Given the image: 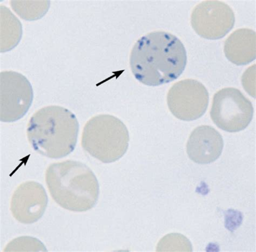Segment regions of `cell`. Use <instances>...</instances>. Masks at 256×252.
Returning <instances> with one entry per match:
<instances>
[{
	"label": "cell",
	"instance_id": "cell-3",
	"mask_svg": "<svg viewBox=\"0 0 256 252\" xmlns=\"http://www.w3.org/2000/svg\"><path fill=\"white\" fill-rule=\"evenodd\" d=\"M46 182L53 200L66 210L85 212L98 200L96 176L82 162L67 160L53 163L46 170Z\"/></svg>",
	"mask_w": 256,
	"mask_h": 252
},
{
	"label": "cell",
	"instance_id": "cell-11",
	"mask_svg": "<svg viewBox=\"0 0 256 252\" xmlns=\"http://www.w3.org/2000/svg\"><path fill=\"white\" fill-rule=\"evenodd\" d=\"M256 35L252 30L242 28L234 31L226 40L224 52L226 58L237 66H244L256 59Z\"/></svg>",
	"mask_w": 256,
	"mask_h": 252
},
{
	"label": "cell",
	"instance_id": "cell-5",
	"mask_svg": "<svg viewBox=\"0 0 256 252\" xmlns=\"http://www.w3.org/2000/svg\"><path fill=\"white\" fill-rule=\"evenodd\" d=\"M253 115L252 102L237 88H222L214 95L210 116L222 130L229 132L244 130L250 124Z\"/></svg>",
	"mask_w": 256,
	"mask_h": 252
},
{
	"label": "cell",
	"instance_id": "cell-14",
	"mask_svg": "<svg viewBox=\"0 0 256 252\" xmlns=\"http://www.w3.org/2000/svg\"><path fill=\"white\" fill-rule=\"evenodd\" d=\"M44 245L36 238L22 236L11 241L6 245L4 252L10 251H46Z\"/></svg>",
	"mask_w": 256,
	"mask_h": 252
},
{
	"label": "cell",
	"instance_id": "cell-1",
	"mask_svg": "<svg viewBox=\"0 0 256 252\" xmlns=\"http://www.w3.org/2000/svg\"><path fill=\"white\" fill-rule=\"evenodd\" d=\"M187 63L185 47L176 36L164 31L148 33L134 44L130 56L132 72L140 82L158 86L176 80Z\"/></svg>",
	"mask_w": 256,
	"mask_h": 252
},
{
	"label": "cell",
	"instance_id": "cell-6",
	"mask_svg": "<svg viewBox=\"0 0 256 252\" xmlns=\"http://www.w3.org/2000/svg\"><path fill=\"white\" fill-rule=\"evenodd\" d=\"M34 93L30 82L13 71L0 74V120L12 122L23 118L32 104Z\"/></svg>",
	"mask_w": 256,
	"mask_h": 252
},
{
	"label": "cell",
	"instance_id": "cell-12",
	"mask_svg": "<svg viewBox=\"0 0 256 252\" xmlns=\"http://www.w3.org/2000/svg\"><path fill=\"white\" fill-rule=\"evenodd\" d=\"M22 36V26L4 6H1V52L14 49Z\"/></svg>",
	"mask_w": 256,
	"mask_h": 252
},
{
	"label": "cell",
	"instance_id": "cell-10",
	"mask_svg": "<svg viewBox=\"0 0 256 252\" xmlns=\"http://www.w3.org/2000/svg\"><path fill=\"white\" fill-rule=\"evenodd\" d=\"M224 146V140L220 133L212 126H202L190 134L186 144V152L194 162L210 164L220 158Z\"/></svg>",
	"mask_w": 256,
	"mask_h": 252
},
{
	"label": "cell",
	"instance_id": "cell-13",
	"mask_svg": "<svg viewBox=\"0 0 256 252\" xmlns=\"http://www.w3.org/2000/svg\"><path fill=\"white\" fill-rule=\"evenodd\" d=\"M50 1H10L12 8L26 21H34L42 18L48 12Z\"/></svg>",
	"mask_w": 256,
	"mask_h": 252
},
{
	"label": "cell",
	"instance_id": "cell-4",
	"mask_svg": "<svg viewBox=\"0 0 256 252\" xmlns=\"http://www.w3.org/2000/svg\"><path fill=\"white\" fill-rule=\"evenodd\" d=\"M130 135L124 122L110 114H99L85 125L82 146L93 158L104 163L122 158L129 146Z\"/></svg>",
	"mask_w": 256,
	"mask_h": 252
},
{
	"label": "cell",
	"instance_id": "cell-9",
	"mask_svg": "<svg viewBox=\"0 0 256 252\" xmlns=\"http://www.w3.org/2000/svg\"><path fill=\"white\" fill-rule=\"evenodd\" d=\"M48 202L44 186L38 182L28 181L22 183L13 193L10 210L19 222L31 224L42 218Z\"/></svg>",
	"mask_w": 256,
	"mask_h": 252
},
{
	"label": "cell",
	"instance_id": "cell-2",
	"mask_svg": "<svg viewBox=\"0 0 256 252\" xmlns=\"http://www.w3.org/2000/svg\"><path fill=\"white\" fill-rule=\"evenodd\" d=\"M78 132L76 116L58 106L40 108L31 117L26 129L33 149L52 159L65 158L74 150Z\"/></svg>",
	"mask_w": 256,
	"mask_h": 252
},
{
	"label": "cell",
	"instance_id": "cell-8",
	"mask_svg": "<svg viewBox=\"0 0 256 252\" xmlns=\"http://www.w3.org/2000/svg\"><path fill=\"white\" fill-rule=\"evenodd\" d=\"M235 16L224 2L206 1L195 6L191 16L192 28L199 36L214 40L224 38L233 28Z\"/></svg>",
	"mask_w": 256,
	"mask_h": 252
},
{
	"label": "cell",
	"instance_id": "cell-7",
	"mask_svg": "<svg viewBox=\"0 0 256 252\" xmlns=\"http://www.w3.org/2000/svg\"><path fill=\"white\" fill-rule=\"evenodd\" d=\"M210 96L199 81L186 79L178 82L167 95L168 108L177 118L192 121L200 118L206 111Z\"/></svg>",
	"mask_w": 256,
	"mask_h": 252
}]
</instances>
